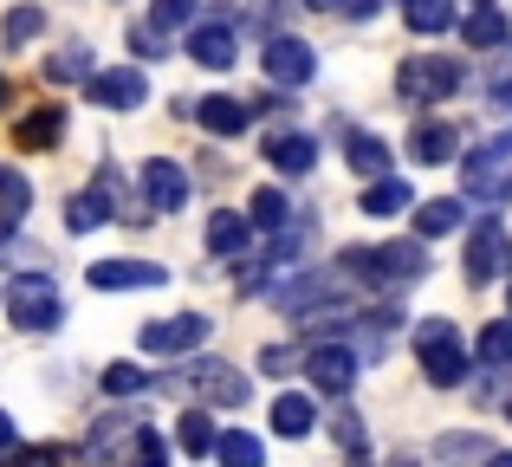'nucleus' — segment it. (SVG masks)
<instances>
[{"label":"nucleus","instance_id":"1","mask_svg":"<svg viewBox=\"0 0 512 467\" xmlns=\"http://www.w3.org/2000/svg\"><path fill=\"white\" fill-rule=\"evenodd\" d=\"M415 364H422V377L435 383V390H454V383H467V344L461 331H454V318H428V325H415Z\"/></svg>","mask_w":512,"mask_h":467},{"label":"nucleus","instance_id":"2","mask_svg":"<svg viewBox=\"0 0 512 467\" xmlns=\"http://www.w3.org/2000/svg\"><path fill=\"white\" fill-rule=\"evenodd\" d=\"M175 390H188L195 403H214V409H240L253 396V383H247V370H234L227 357H195L188 351V370L175 377Z\"/></svg>","mask_w":512,"mask_h":467},{"label":"nucleus","instance_id":"3","mask_svg":"<svg viewBox=\"0 0 512 467\" xmlns=\"http://www.w3.org/2000/svg\"><path fill=\"white\" fill-rule=\"evenodd\" d=\"M7 318L20 331H59V318H65L59 286H52V279H39V273H20L7 286Z\"/></svg>","mask_w":512,"mask_h":467},{"label":"nucleus","instance_id":"4","mask_svg":"<svg viewBox=\"0 0 512 467\" xmlns=\"http://www.w3.org/2000/svg\"><path fill=\"white\" fill-rule=\"evenodd\" d=\"M461 182H467V195H480V202H493V195L512 189V130L506 137H487L474 156H461Z\"/></svg>","mask_w":512,"mask_h":467},{"label":"nucleus","instance_id":"5","mask_svg":"<svg viewBox=\"0 0 512 467\" xmlns=\"http://www.w3.org/2000/svg\"><path fill=\"white\" fill-rule=\"evenodd\" d=\"M402 98L409 104H441L461 91V65L454 59H435V52H415V59H402Z\"/></svg>","mask_w":512,"mask_h":467},{"label":"nucleus","instance_id":"6","mask_svg":"<svg viewBox=\"0 0 512 467\" xmlns=\"http://www.w3.org/2000/svg\"><path fill=\"white\" fill-rule=\"evenodd\" d=\"M273 104L279 98H227V91H214V98L188 104V117H201V130H214V137H240V130H247L260 111H273Z\"/></svg>","mask_w":512,"mask_h":467},{"label":"nucleus","instance_id":"7","mask_svg":"<svg viewBox=\"0 0 512 467\" xmlns=\"http://www.w3.org/2000/svg\"><path fill=\"white\" fill-rule=\"evenodd\" d=\"M506 260H512L506 221H480V228L467 234V279H474V286H487V279L506 273Z\"/></svg>","mask_w":512,"mask_h":467},{"label":"nucleus","instance_id":"8","mask_svg":"<svg viewBox=\"0 0 512 467\" xmlns=\"http://www.w3.org/2000/svg\"><path fill=\"white\" fill-rule=\"evenodd\" d=\"M85 98L104 104V111H130V104H150V78H143L137 65H124V72H91Z\"/></svg>","mask_w":512,"mask_h":467},{"label":"nucleus","instance_id":"9","mask_svg":"<svg viewBox=\"0 0 512 467\" xmlns=\"http://www.w3.org/2000/svg\"><path fill=\"white\" fill-rule=\"evenodd\" d=\"M305 377H312L325 396H350V383H357V351H350V344H312Z\"/></svg>","mask_w":512,"mask_h":467},{"label":"nucleus","instance_id":"10","mask_svg":"<svg viewBox=\"0 0 512 467\" xmlns=\"http://www.w3.org/2000/svg\"><path fill=\"white\" fill-rule=\"evenodd\" d=\"M201 338H208V318H201V312L163 318V325H143V351H150V357H188Z\"/></svg>","mask_w":512,"mask_h":467},{"label":"nucleus","instance_id":"11","mask_svg":"<svg viewBox=\"0 0 512 467\" xmlns=\"http://www.w3.org/2000/svg\"><path fill=\"white\" fill-rule=\"evenodd\" d=\"M137 189H143V202H150V208H163V215L188 202V176H182V163H169V156H150V163H143Z\"/></svg>","mask_w":512,"mask_h":467},{"label":"nucleus","instance_id":"12","mask_svg":"<svg viewBox=\"0 0 512 467\" xmlns=\"http://www.w3.org/2000/svg\"><path fill=\"white\" fill-rule=\"evenodd\" d=\"M370 266H376V286H396V279L428 273V253L422 240H389V247H370Z\"/></svg>","mask_w":512,"mask_h":467},{"label":"nucleus","instance_id":"13","mask_svg":"<svg viewBox=\"0 0 512 467\" xmlns=\"http://www.w3.org/2000/svg\"><path fill=\"white\" fill-rule=\"evenodd\" d=\"M260 65H266V78H273V85H305V78L318 72V59H312V46H305V39H273V46L260 52Z\"/></svg>","mask_w":512,"mask_h":467},{"label":"nucleus","instance_id":"14","mask_svg":"<svg viewBox=\"0 0 512 467\" xmlns=\"http://www.w3.org/2000/svg\"><path fill=\"white\" fill-rule=\"evenodd\" d=\"M85 279L98 292H130V286H163V266H150V260H98Z\"/></svg>","mask_w":512,"mask_h":467},{"label":"nucleus","instance_id":"15","mask_svg":"<svg viewBox=\"0 0 512 467\" xmlns=\"http://www.w3.org/2000/svg\"><path fill=\"white\" fill-rule=\"evenodd\" d=\"M266 163L286 169V176H305V169L318 163V143L305 137V130H273V137H266Z\"/></svg>","mask_w":512,"mask_h":467},{"label":"nucleus","instance_id":"16","mask_svg":"<svg viewBox=\"0 0 512 467\" xmlns=\"http://www.w3.org/2000/svg\"><path fill=\"white\" fill-rule=\"evenodd\" d=\"M182 52L195 65H208V72H227V65H234V33H227V26H195Z\"/></svg>","mask_w":512,"mask_h":467},{"label":"nucleus","instance_id":"17","mask_svg":"<svg viewBox=\"0 0 512 467\" xmlns=\"http://www.w3.org/2000/svg\"><path fill=\"white\" fill-rule=\"evenodd\" d=\"M402 208H415V189L402 176H376L370 189H363V215L383 221V215H402Z\"/></svg>","mask_w":512,"mask_h":467},{"label":"nucleus","instance_id":"18","mask_svg":"<svg viewBox=\"0 0 512 467\" xmlns=\"http://www.w3.org/2000/svg\"><path fill=\"white\" fill-rule=\"evenodd\" d=\"M312 429H318L312 396H279V403H273V435H286V442H305Z\"/></svg>","mask_w":512,"mask_h":467},{"label":"nucleus","instance_id":"19","mask_svg":"<svg viewBox=\"0 0 512 467\" xmlns=\"http://www.w3.org/2000/svg\"><path fill=\"white\" fill-rule=\"evenodd\" d=\"M221 467H266V448H260V435H247V429H227V435H214V448H208Z\"/></svg>","mask_w":512,"mask_h":467},{"label":"nucleus","instance_id":"20","mask_svg":"<svg viewBox=\"0 0 512 467\" xmlns=\"http://www.w3.org/2000/svg\"><path fill=\"white\" fill-rule=\"evenodd\" d=\"M240 247H247V215H240V208H221V215L208 221V253L214 260H234Z\"/></svg>","mask_w":512,"mask_h":467},{"label":"nucleus","instance_id":"21","mask_svg":"<svg viewBox=\"0 0 512 467\" xmlns=\"http://www.w3.org/2000/svg\"><path fill=\"white\" fill-rule=\"evenodd\" d=\"M247 228H266V234L292 228V202H286L279 189H253V202H247Z\"/></svg>","mask_w":512,"mask_h":467},{"label":"nucleus","instance_id":"22","mask_svg":"<svg viewBox=\"0 0 512 467\" xmlns=\"http://www.w3.org/2000/svg\"><path fill=\"white\" fill-rule=\"evenodd\" d=\"M461 221H467V208L454 202V195H441V202H422V208H415V234H422V240H435V234H454Z\"/></svg>","mask_w":512,"mask_h":467},{"label":"nucleus","instance_id":"23","mask_svg":"<svg viewBox=\"0 0 512 467\" xmlns=\"http://www.w3.org/2000/svg\"><path fill=\"white\" fill-rule=\"evenodd\" d=\"M137 429H143V422L130 416V409H117V416H104L98 429H91V455H98V461H111V455H117V448H124V442H130Z\"/></svg>","mask_w":512,"mask_h":467},{"label":"nucleus","instance_id":"24","mask_svg":"<svg viewBox=\"0 0 512 467\" xmlns=\"http://www.w3.org/2000/svg\"><path fill=\"white\" fill-rule=\"evenodd\" d=\"M409 156H415V163H428V169L454 163V124H422V130H415V143H409Z\"/></svg>","mask_w":512,"mask_h":467},{"label":"nucleus","instance_id":"25","mask_svg":"<svg viewBox=\"0 0 512 467\" xmlns=\"http://www.w3.org/2000/svg\"><path fill=\"white\" fill-rule=\"evenodd\" d=\"M104 221H111V195H104V189L72 195V215H65V228H72V234H91V228H104Z\"/></svg>","mask_w":512,"mask_h":467},{"label":"nucleus","instance_id":"26","mask_svg":"<svg viewBox=\"0 0 512 467\" xmlns=\"http://www.w3.org/2000/svg\"><path fill=\"white\" fill-rule=\"evenodd\" d=\"M402 20L415 33H448L454 26V0H402Z\"/></svg>","mask_w":512,"mask_h":467},{"label":"nucleus","instance_id":"27","mask_svg":"<svg viewBox=\"0 0 512 467\" xmlns=\"http://www.w3.org/2000/svg\"><path fill=\"white\" fill-rule=\"evenodd\" d=\"M480 364H487V370H506L512 364V318H493V325L487 331H480Z\"/></svg>","mask_w":512,"mask_h":467},{"label":"nucleus","instance_id":"28","mask_svg":"<svg viewBox=\"0 0 512 467\" xmlns=\"http://www.w3.org/2000/svg\"><path fill=\"white\" fill-rule=\"evenodd\" d=\"M214 435H221V429H214V416H201V403L188 409L182 422H175V442H182L188 455H208V448H214Z\"/></svg>","mask_w":512,"mask_h":467},{"label":"nucleus","instance_id":"29","mask_svg":"<svg viewBox=\"0 0 512 467\" xmlns=\"http://www.w3.org/2000/svg\"><path fill=\"white\" fill-rule=\"evenodd\" d=\"M344 156H350V169H357V176H370V182L389 169V143H383V137H350Z\"/></svg>","mask_w":512,"mask_h":467},{"label":"nucleus","instance_id":"30","mask_svg":"<svg viewBox=\"0 0 512 467\" xmlns=\"http://www.w3.org/2000/svg\"><path fill=\"white\" fill-rule=\"evenodd\" d=\"M26 208H33L26 176H20V169H0V221H26Z\"/></svg>","mask_w":512,"mask_h":467},{"label":"nucleus","instance_id":"31","mask_svg":"<svg viewBox=\"0 0 512 467\" xmlns=\"http://www.w3.org/2000/svg\"><path fill=\"white\" fill-rule=\"evenodd\" d=\"M461 39H467V46H506V20L480 7V13H467V20H461Z\"/></svg>","mask_w":512,"mask_h":467},{"label":"nucleus","instance_id":"32","mask_svg":"<svg viewBox=\"0 0 512 467\" xmlns=\"http://www.w3.org/2000/svg\"><path fill=\"white\" fill-rule=\"evenodd\" d=\"M39 26H46V13H39L33 0H20V7H13L7 20H0V33H7V46H26V39H33Z\"/></svg>","mask_w":512,"mask_h":467},{"label":"nucleus","instance_id":"33","mask_svg":"<svg viewBox=\"0 0 512 467\" xmlns=\"http://www.w3.org/2000/svg\"><path fill=\"white\" fill-rule=\"evenodd\" d=\"M137 390H150V370L143 364H111L104 370V396H137Z\"/></svg>","mask_w":512,"mask_h":467},{"label":"nucleus","instance_id":"34","mask_svg":"<svg viewBox=\"0 0 512 467\" xmlns=\"http://www.w3.org/2000/svg\"><path fill=\"white\" fill-rule=\"evenodd\" d=\"M130 467H169V455H163V435L156 429H137L130 435V455H124Z\"/></svg>","mask_w":512,"mask_h":467},{"label":"nucleus","instance_id":"35","mask_svg":"<svg viewBox=\"0 0 512 467\" xmlns=\"http://www.w3.org/2000/svg\"><path fill=\"white\" fill-rule=\"evenodd\" d=\"M188 20H195V0H156L150 33H175V26H188Z\"/></svg>","mask_w":512,"mask_h":467},{"label":"nucleus","instance_id":"36","mask_svg":"<svg viewBox=\"0 0 512 467\" xmlns=\"http://www.w3.org/2000/svg\"><path fill=\"white\" fill-rule=\"evenodd\" d=\"M59 130H65L59 111H39V117H26V124H20V143H59Z\"/></svg>","mask_w":512,"mask_h":467},{"label":"nucleus","instance_id":"37","mask_svg":"<svg viewBox=\"0 0 512 467\" xmlns=\"http://www.w3.org/2000/svg\"><path fill=\"white\" fill-rule=\"evenodd\" d=\"M46 78H91V52L85 46H65L59 59L46 65Z\"/></svg>","mask_w":512,"mask_h":467},{"label":"nucleus","instance_id":"38","mask_svg":"<svg viewBox=\"0 0 512 467\" xmlns=\"http://www.w3.org/2000/svg\"><path fill=\"white\" fill-rule=\"evenodd\" d=\"M59 448H0V467H59Z\"/></svg>","mask_w":512,"mask_h":467},{"label":"nucleus","instance_id":"39","mask_svg":"<svg viewBox=\"0 0 512 467\" xmlns=\"http://www.w3.org/2000/svg\"><path fill=\"white\" fill-rule=\"evenodd\" d=\"M493 448L480 442V435H448V442H441V461H487Z\"/></svg>","mask_w":512,"mask_h":467},{"label":"nucleus","instance_id":"40","mask_svg":"<svg viewBox=\"0 0 512 467\" xmlns=\"http://www.w3.org/2000/svg\"><path fill=\"white\" fill-rule=\"evenodd\" d=\"M493 104H512V46L500 52V65H493Z\"/></svg>","mask_w":512,"mask_h":467},{"label":"nucleus","instance_id":"41","mask_svg":"<svg viewBox=\"0 0 512 467\" xmlns=\"http://www.w3.org/2000/svg\"><path fill=\"white\" fill-rule=\"evenodd\" d=\"M130 46H137L143 59H163V33H150V26H130Z\"/></svg>","mask_w":512,"mask_h":467},{"label":"nucleus","instance_id":"42","mask_svg":"<svg viewBox=\"0 0 512 467\" xmlns=\"http://www.w3.org/2000/svg\"><path fill=\"white\" fill-rule=\"evenodd\" d=\"M0 260H39V253H33V247H20V240L0 228Z\"/></svg>","mask_w":512,"mask_h":467},{"label":"nucleus","instance_id":"43","mask_svg":"<svg viewBox=\"0 0 512 467\" xmlns=\"http://www.w3.org/2000/svg\"><path fill=\"white\" fill-rule=\"evenodd\" d=\"M260 370H273V377H286V370H292V351H279V344H273V351L260 357Z\"/></svg>","mask_w":512,"mask_h":467},{"label":"nucleus","instance_id":"44","mask_svg":"<svg viewBox=\"0 0 512 467\" xmlns=\"http://www.w3.org/2000/svg\"><path fill=\"white\" fill-rule=\"evenodd\" d=\"M338 442H344V448H363V422H357V416L338 422Z\"/></svg>","mask_w":512,"mask_h":467},{"label":"nucleus","instance_id":"45","mask_svg":"<svg viewBox=\"0 0 512 467\" xmlns=\"http://www.w3.org/2000/svg\"><path fill=\"white\" fill-rule=\"evenodd\" d=\"M350 13H357V20H376V7H383V0H344Z\"/></svg>","mask_w":512,"mask_h":467},{"label":"nucleus","instance_id":"46","mask_svg":"<svg viewBox=\"0 0 512 467\" xmlns=\"http://www.w3.org/2000/svg\"><path fill=\"white\" fill-rule=\"evenodd\" d=\"M0 448H13V416L0 409Z\"/></svg>","mask_w":512,"mask_h":467},{"label":"nucleus","instance_id":"47","mask_svg":"<svg viewBox=\"0 0 512 467\" xmlns=\"http://www.w3.org/2000/svg\"><path fill=\"white\" fill-rule=\"evenodd\" d=\"M7 98H13V85H7V78H0V111H7Z\"/></svg>","mask_w":512,"mask_h":467},{"label":"nucleus","instance_id":"48","mask_svg":"<svg viewBox=\"0 0 512 467\" xmlns=\"http://www.w3.org/2000/svg\"><path fill=\"white\" fill-rule=\"evenodd\" d=\"M487 467H512V455H487Z\"/></svg>","mask_w":512,"mask_h":467},{"label":"nucleus","instance_id":"49","mask_svg":"<svg viewBox=\"0 0 512 467\" xmlns=\"http://www.w3.org/2000/svg\"><path fill=\"white\" fill-rule=\"evenodd\" d=\"M350 467H370V461H363V455H357V448H350Z\"/></svg>","mask_w":512,"mask_h":467},{"label":"nucleus","instance_id":"50","mask_svg":"<svg viewBox=\"0 0 512 467\" xmlns=\"http://www.w3.org/2000/svg\"><path fill=\"white\" fill-rule=\"evenodd\" d=\"M312 7H344V0H312Z\"/></svg>","mask_w":512,"mask_h":467},{"label":"nucleus","instance_id":"51","mask_svg":"<svg viewBox=\"0 0 512 467\" xmlns=\"http://www.w3.org/2000/svg\"><path fill=\"white\" fill-rule=\"evenodd\" d=\"M506 312H512V292H506Z\"/></svg>","mask_w":512,"mask_h":467},{"label":"nucleus","instance_id":"52","mask_svg":"<svg viewBox=\"0 0 512 467\" xmlns=\"http://www.w3.org/2000/svg\"><path fill=\"white\" fill-rule=\"evenodd\" d=\"M506 416H512V403H506Z\"/></svg>","mask_w":512,"mask_h":467}]
</instances>
